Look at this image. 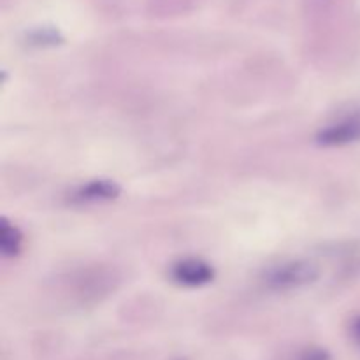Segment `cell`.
Segmentation results:
<instances>
[{
	"label": "cell",
	"instance_id": "obj_2",
	"mask_svg": "<svg viewBox=\"0 0 360 360\" xmlns=\"http://www.w3.org/2000/svg\"><path fill=\"white\" fill-rule=\"evenodd\" d=\"M322 146H347L360 141V111L341 115L334 122L327 123L316 136Z\"/></svg>",
	"mask_w": 360,
	"mask_h": 360
},
{
	"label": "cell",
	"instance_id": "obj_7",
	"mask_svg": "<svg viewBox=\"0 0 360 360\" xmlns=\"http://www.w3.org/2000/svg\"><path fill=\"white\" fill-rule=\"evenodd\" d=\"M350 333H352V338L355 340V343L360 347V316L354 319V322H352V326H350Z\"/></svg>",
	"mask_w": 360,
	"mask_h": 360
},
{
	"label": "cell",
	"instance_id": "obj_1",
	"mask_svg": "<svg viewBox=\"0 0 360 360\" xmlns=\"http://www.w3.org/2000/svg\"><path fill=\"white\" fill-rule=\"evenodd\" d=\"M319 274V267L309 260H288L267 269L264 283L269 290L290 292L315 283Z\"/></svg>",
	"mask_w": 360,
	"mask_h": 360
},
{
	"label": "cell",
	"instance_id": "obj_4",
	"mask_svg": "<svg viewBox=\"0 0 360 360\" xmlns=\"http://www.w3.org/2000/svg\"><path fill=\"white\" fill-rule=\"evenodd\" d=\"M120 195V186L109 179H95L88 181L86 185H81L76 192L70 195L72 204H97L108 202Z\"/></svg>",
	"mask_w": 360,
	"mask_h": 360
},
{
	"label": "cell",
	"instance_id": "obj_5",
	"mask_svg": "<svg viewBox=\"0 0 360 360\" xmlns=\"http://www.w3.org/2000/svg\"><path fill=\"white\" fill-rule=\"evenodd\" d=\"M0 246H2V253L6 257H16L23 248V234L16 225H11L9 221L4 220L2 232H0Z\"/></svg>",
	"mask_w": 360,
	"mask_h": 360
},
{
	"label": "cell",
	"instance_id": "obj_6",
	"mask_svg": "<svg viewBox=\"0 0 360 360\" xmlns=\"http://www.w3.org/2000/svg\"><path fill=\"white\" fill-rule=\"evenodd\" d=\"M299 360H330V355L322 348H308L299 355Z\"/></svg>",
	"mask_w": 360,
	"mask_h": 360
},
{
	"label": "cell",
	"instance_id": "obj_3",
	"mask_svg": "<svg viewBox=\"0 0 360 360\" xmlns=\"http://www.w3.org/2000/svg\"><path fill=\"white\" fill-rule=\"evenodd\" d=\"M171 280L181 287L197 288L211 283L214 278V269L200 259H183L172 264Z\"/></svg>",
	"mask_w": 360,
	"mask_h": 360
}]
</instances>
